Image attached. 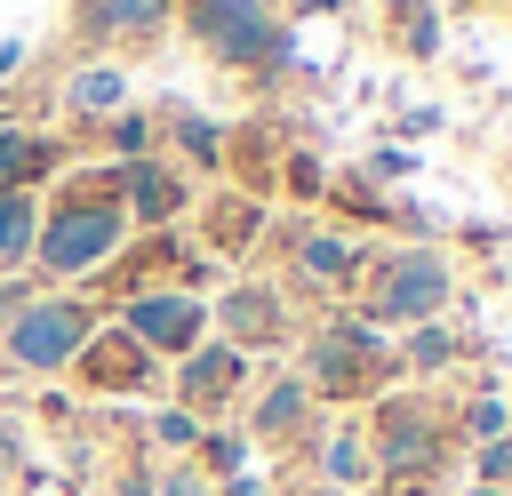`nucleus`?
<instances>
[{
  "mask_svg": "<svg viewBox=\"0 0 512 496\" xmlns=\"http://www.w3.org/2000/svg\"><path fill=\"white\" fill-rule=\"evenodd\" d=\"M504 472H512V440H488V448H480V488H496Z\"/></svg>",
  "mask_w": 512,
  "mask_h": 496,
  "instance_id": "obj_24",
  "label": "nucleus"
},
{
  "mask_svg": "<svg viewBox=\"0 0 512 496\" xmlns=\"http://www.w3.org/2000/svg\"><path fill=\"white\" fill-rule=\"evenodd\" d=\"M120 96H128L120 64H80L72 72V112H120Z\"/></svg>",
  "mask_w": 512,
  "mask_h": 496,
  "instance_id": "obj_16",
  "label": "nucleus"
},
{
  "mask_svg": "<svg viewBox=\"0 0 512 496\" xmlns=\"http://www.w3.org/2000/svg\"><path fill=\"white\" fill-rule=\"evenodd\" d=\"M216 320H224V344L232 352H248V344H280V296L272 288H232L224 304H216Z\"/></svg>",
  "mask_w": 512,
  "mask_h": 496,
  "instance_id": "obj_12",
  "label": "nucleus"
},
{
  "mask_svg": "<svg viewBox=\"0 0 512 496\" xmlns=\"http://www.w3.org/2000/svg\"><path fill=\"white\" fill-rule=\"evenodd\" d=\"M304 416H312V384H304V376H280V384L256 400V424H248V432H256V440H296Z\"/></svg>",
  "mask_w": 512,
  "mask_h": 496,
  "instance_id": "obj_13",
  "label": "nucleus"
},
{
  "mask_svg": "<svg viewBox=\"0 0 512 496\" xmlns=\"http://www.w3.org/2000/svg\"><path fill=\"white\" fill-rule=\"evenodd\" d=\"M176 16V0H88V24L96 32H120V40H144Z\"/></svg>",
  "mask_w": 512,
  "mask_h": 496,
  "instance_id": "obj_15",
  "label": "nucleus"
},
{
  "mask_svg": "<svg viewBox=\"0 0 512 496\" xmlns=\"http://www.w3.org/2000/svg\"><path fill=\"white\" fill-rule=\"evenodd\" d=\"M152 496H216V488H208V472L176 464V472H160V480H152Z\"/></svg>",
  "mask_w": 512,
  "mask_h": 496,
  "instance_id": "obj_22",
  "label": "nucleus"
},
{
  "mask_svg": "<svg viewBox=\"0 0 512 496\" xmlns=\"http://www.w3.org/2000/svg\"><path fill=\"white\" fill-rule=\"evenodd\" d=\"M176 136H184V152H192V160H216V152H224V144H216V120H184Z\"/></svg>",
  "mask_w": 512,
  "mask_h": 496,
  "instance_id": "obj_23",
  "label": "nucleus"
},
{
  "mask_svg": "<svg viewBox=\"0 0 512 496\" xmlns=\"http://www.w3.org/2000/svg\"><path fill=\"white\" fill-rule=\"evenodd\" d=\"M408 360H416V368H440V360H448V336H440V328H424V336L408 344Z\"/></svg>",
  "mask_w": 512,
  "mask_h": 496,
  "instance_id": "obj_25",
  "label": "nucleus"
},
{
  "mask_svg": "<svg viewBox=\"0 0 512 496\" xmlns=\"http://www.w3.org/2000/svg\"><path fill=\"white\" fill-rule=\"evenodd\" d=\"M296 264H304L312 280H344V272H352V248H344L336 232H312V240L296 248Z\"/></svg>",
  "mask_w": 512,
  "mask_h": 496,
  "instance_id": "obj_17",
  "label": "nucleus"
},
{
  "mask_svg": "<svg viewBox=\"0 0 512 496\" xmlns=\"http://www.w3.org/2000/svg\"><path fill=\"white\" fill-rule=\"evenodd\" d=\"M216 496H264V480H248V472H232V480H224Z\"/></svg>",
  "mask_w": 512,
  "mask_h": 496,
  "instance_id": "obj_27",
  "label": "nucleus"
},
{
  "mask_svg": "<svg viewBox=\"0 0 512 496\" xmlns=\"http://www.w3.org/2000/svg\"><path fill=\"white\" fill-rule=\"evenodd\" d=\"M16 64H24V40H0V80H8Z\"/></svg>",
  "mask_w": 512,
  "mask_h": 496,
  "instance_id": "obj_28",
  "label": "nucleus"
},
{
  "mask_svg": "<svg viewBox=\"0 0 512 496\" xmlns=\"http://www.w3.org/2000/svg\"><path fill=\"white\" fill-rule=\"evenodd\" d=\"M296 16H320V8H344V0H288Z\"/></svg>",
  "mask_w": 512,
  "mask_h": 496,
  "instance_id": "obj_29",
  "label": "nucleus"
},
{
  "mask_svg": "<svg viewBox=\"0 0 512 496\" xmlns=\"http://www.w3.org/2000/svg\"><path fill=\"white\" fill-rule=\"evenodd\" d=\"M24 296H32V280H0V328L16 320V304H24Z\"/></svg>",
  "mask_w": 512,
  "mask_h": 496,
  "instance_id": "obj_26",
  "label": "nucleus"
},
{
  "mask_svg": "<svg viewBox=\"0 0 512 496\" xmlns=\"http://www.w3.org/2000/svg\"><path fill=\"white\" fill-rule=\"evenodd\" d=\"M72 376L112 400V392H152V384H160V360H152L128 328H104V320H96V336H88L80 360H72Z\"/></svg>",
  "mask_w": 512,
  "mask_h": 496,
  "instance_id": "obj_7",
  "label": "nucleus"
},
{
  "mask_svg": "<svg viewBox=\"0 0 512 496\" xmlns=\"http://www.w3.org/2000/svg\"><path fill=\"white\" fill-rule=\"evenodd\" d=\"M200 432H208V424H200L192 408H160V416H152V440H160V448H200Z\"/></svg>",
  "mask_w": 512,
  "mask_h": 496,
  "instance_id": "obj_21",
  "label": "nucleus"
},
{
  "mask_svg": "<svg viewBox=\"0 0 512 496\" xmlns=\"http://www.w3.org/2000/svg\"><path fill=\"white\" fill-rule=\"evenodd\" d=\"M464 496H504V488H464Z\"/></svg>",
  "mask_w": 512,
  "mask_h": 496,
  "instance_id": "obj_30",
  "label": "nucleus"
},
{
  "mask_svg": "<svg viewBox=\"0 0 512 496\" xmlns=\"http://www.w3.org/2000/svg\"><path fill=\"white\" fill-rule=\"evenodd\" d=\"M240 464H248V440H240V432H200V472L232 480Z\"/></svg>",
  "mask_w": 512,
  "mask_h": 496,
  "instance_id": "obj_18",
  "label": "nucleus"
},
{
  "mask_svg": "<svg viewBox=\"0 0 512 496\" xmlns=\"http://www.w3.org/2000/svg\"><path fill=\"white\" fill-rule=\"evenodd\" d=\"M120 248H128V208H120V176H112V168L40 192V240H32V272H40V280L112 272Z\"/></svg>",
  "mask_w": 512,
  "mask_h": 496,
  "instance_id": "obj_1",
  "label": "nucleus"
},
{
  "mask_svg": "<svg viewBox=\"0 0 512 496\" xmlns=\"http://www.w3.org/2000/svg\"><path fill=\"white\" fill-rule=\"evenodd\" d=\"M240 384H248V352H232V344H192L176 360V408H192V416H216Z\"/></svg>",
  "mask_w": 512,
  "mask_h": 496,
  "instance_id": "obj_8",
  "label": "nucleus"
},
{
  "mask_svg": "<svg viewBox=\"0 0 512 496\" xmlns=\"http://www.w3.org/2000/svg\"><path fill=\"white\" fill-rule=\"evenodd\" d=\"M376 376H384V344H376V328H352V320L320 328L312 368H304L312 400H352V392H368Z\"/></svg>",
  "mask_w": 512,
  "mask_h": 496,
  "instance_id": "obj_6",
  "label": "nucleus"
},
{
  "mask_svg": "<svg viewBox=\"0 0 512 496\" xmlns=\"http://www.w3.org/2000/svg\"><path fill=\"white\" fill-rule=\"evenodd\" d=\"M64 136L32 128V120H0V192H40L48 176H64Z\"/></svg>",
  "mask_w": 512,
  "mask_h": 496,
  "instance_id": "obj_9",
  "label": "nucleus"
},
{
  "mask_svg": "<svg viewBox=\"0 0 512 496\" xmlns=\"http://www.w3.org/2000/svg\"><path fill=\"white\" fill-rule=\"evenodd\" d=\"M88 336H96V304H88V296L32 288V296L16 304V320L0 328V360H8L16 376H64Z\"/></svg>",
  "mask_w": 512,
  "mask_h": 496,
  "instance_id": "obj_2",
  "label": "nucleus"
},
{
  "mask_svg": "<svg viewBox=\"0 0 512 496\" xmlns=\"http://www.w3.org/2000/svg\"><path fill=\"white\" fill-rule=\"evenodd\" d=\"M120 328L152 360H184L192 344H208V304L192 288H136V296H120Z\"/></svg>",
  "mask_w": 512,
  "mask_h": 496,
  "instance_id": "obj_4",
  "label": "nucleus"
},
{
  "mask_svg": "<svg viewBox=\"0 0 512 496\" xmlns=\"http://www.w3.org/2000/svg\"><path fill=\"white\" fill-rule=\"evenodd\" d=\"M320 472H328V480H360V472H368V440H360V432H336V440L320 448Z\"/></svg>",
  "mask_w": 512,
  "mask_h": 496,
  "instance_id": "obj_19",
  "label": "nucleus"
},
{
  "mask_svg": "<svg viewBox=\"0 0 512 496\" xmlns=\"http://www.w3.org/2000/svg\"><path fill=\"white\" fill-rule=\"evenodd\" d=\"M184 16H192L200 48L216 64H280L288 56V40H280L264 0H184Z\"/></svg>",
  "mask_w": 512,
  "mask_h": 496,
  "instance_id": "obj_3",
  "label": "nucleus"
},
{
  "mask_svg": "<svg viewBox=\"0 0 512 496\" xmlns=\"http://www.w3.org/2000/svg\"><path fill=\"white\" fill-rule=\"evenodd\" d=\"M112 152H120V168H128V160H152V120H144V112H120V120H112Z\"/></svg>",
  "mask_w": 512,
  "mask_h": 496,
  "instance_id": "obj_20",
  "label": "nucleus"
},
{
  "mask_svg": "<svg viewBox=\"0 0 512 496\" xmlns=\"http://www.w3.org/2000/svg\"><path fill=\"white\" fill-rule=\"evenodd\" d=\"M432 456H440V424L424 408H408V400H384V416H376V464L384 472H424Z\"/></svg>",
  "mask_w": 512,
  "mask_h": 496,
  "instance_id": "obj_11",
  "label": "nucleus"
},
{
  "mask_svg": "<svg viewBox=\"0 0 512 496\" xmlns=\"http://www.w3.org/2000/svg\"><path fill=\"white\" fill-rule=\"evenodd\" d=\"M448 304V264L432 248H400L368 280V320H432Z\"/></svg>",
  "mask_w": 512,
  "mask_h": 496,
  "instance_id": "obj_5",
  "label": "nucleus"
},
{
  "mask_svg": "<svg viewBox=\"0 0 512 496\" xmlns=\"http://www.w3.org/2000/svg\"><path fill=\"white\" fill-rule=\"evenodd\" d=\"M112 176H120V208H128V224H152V232H160V224H176V216H184V200H192V192H184V176H176V168H160V160H128V168H112Z\"/></svg>",
  "mask_w": 512,
  "mask_h": 496,
  "instance_id": "obj_10",
  "label": "nucleus"
},
{
  "mask_svg": "<svg viewBox=\"0 0 512 496\" xmlns=\"http://www.w3.org/2000/svg\"><path fill=\"white\" fill-rule=\"evenodd\" d=\"M32 240H40V192H0V272L32 264Z\"/></svg>",
  "mask_w": 512,
  "mask_h": 496,
  "instance_id": "obj_14",
  "label": "nucleus"
}]
</instances>
